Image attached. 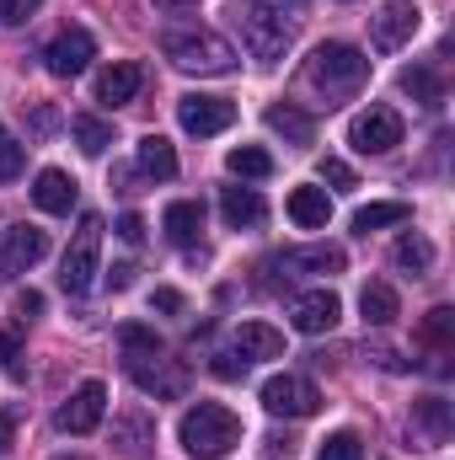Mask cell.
Returning a JSON list of instances; mask_svg holds the SVG:
<instances>
[{
  "label": "cell",
  "mask_w": 455,
  "mask_h": 460,
  "mask_svg": "<svg viewBox=\"0 0 455 460\" xmlns=\"http://www.w3.org/2000/svg\"><path fill=\"white\" fill-rule=\"evenodd\" d=\"M300 81H306V92H317L327 108H338L348 97H359V86L370 81V59H364L353 43H322V49L306 59Z\"/></svg>",
  "instance_id": "6da1fadb"
},
{
  "label": "cell",
  "mask_w": 455,
  "mask_h": 460,
  "mask_svg": "<svg viewBox=\"0 0 455 460\" xmlns=\"http://www.w3.org/2000/svg\"><path fill=\"white\" fill-rule=\"evenodd\" d=\"M226 16H230V27L241 32L246 54H252L257 65H279V59L290 54V43H295V27H290L284 11L268 5V0H236Z\"/></svg>",
  "instance_id": "7a4b0ae2"
},
{
  "label": "cell",
  "mask_w": 455,
  "mask_h": 460,
  "mask_svg": "<svg viewBox=\"0 0 455 460\" xmlns=\"http://www.w3.org/2000/svg\"><path fill=\"white\" fill-rule=\"evenodd\" d=\"M177 439H183V450L193 460H226L241 445V418L230 412L226 402H199V407L183 412Z\"/></svg>",
  "instance_id": "3957f363"
},
{
  "label": "cell",
  "mask_w": 455,
  "mask_h": 460,
  "mask_svg": "<svg viewBox=\"0 0 455 460\" xmlns=\"http://www.w3.org/2000/svg\"><path fill=\"white\" fill-rule=\"evenodd\" d=\"M161 54L183 75H230L236 70V49L210 27H166L161 32Z\"/></svg>",
  "instance_id": "277c9868"
},
{
  "label": "cell",
  "mask_w": 455,
  "mask_h": 460,
  "mask_svg": "<svg viewBox=\"0 0 455 460\" xmlns=\"http://www.w3.org/2000/svg\"><path fill=\"white\" fill-rule=\"evenodd\" d=\"M123 364H129V380H134L145 396H156V402H177V396H188V385H193L188 364H183V358H172L166 348L123 353Z\"/></svg>",
  "instance_id": "5b68a950"
},
{
  "label": "cell",
  "mask_w": 455,
  "mask_h": 460,
  "mask_svg": "<svg viewBox=\"0 0 455 460\" xmlns=\"http://www.w3.org/2000/svg\"><path fill=\"white\" fill-rule=\"evenodd\" d=\"M97 273H103V220L86 215L81 230H76V241H70V252H65L59 289H65V295H86V289L97 284Z\"/></svg>",
  "instance_id": "8992f818"
},
{
  "label": "cell",
  "mask_w": 455,
  "mask_h": 460,
  "mask_svg": "<svg viewBox=\"0 0 455 460\" xmlns=\"http://www.w3.org/2000/svg\"><path fill=\"white\" fill-rule=\"evenodd\" d=\"M92 59H97V38H92L86 27H65V32H54L49 49H43V65H49V75H59V81H76Z\"/></svg>",
  "instance_id": "52a82bcc"
},
{
  "label": "cell",
  "mask_w": 455,
  "mask_h": 460,
  "mask_svg": "<svg viewBox=\"0 0 455 460\" xmlns=\"http://www.w3.org/2000/svg\"><path fill=\"white\" fill-rule=\"evenodd\" d=\"M263 407L273 418H311L322 407V391L306 375H273V380H263Z\"/></svg>",
  "instance_id": "ba28073f"
},
{
  "label": "cell",
  "mask_w": 455,
  "mask_h": 460,
  "mask_svg": "<svg viewBox=\"0 0 455 460\" xmlns=\"http://www.w3.org/2000/svg\"><path fill=\"white\" fill-rule=\"evenodd\" d=\"M424 27V11H418V0H386L375 16H370V38H375V49L380 54H397L402 43H413V32Z\"/></svg>",
  "instance_id": "9c48e42d"
},
{
  "label": "cell",
  "mask_w": 455,
  "mask_h": 460,
  "mask_svg": "<svg viewBox=\"0 0 455 460\" xmlns=\"http://www.w3.org/2000/svg\"><path fill=\"white\" fill-rule=\"evenodd\" d=\"M348 145H353L359 155H386V150H397V145H402V113H397V108H370V113H359L348 123Z\"/></svg>",
  "instance_id": "30bf717a"
},
{
  "label": "cell",
  "mask_w": 455,
  "mask_h": 460,
  "mask_svg": "<svg viewBox=\"0 0 455 460\" xmlns=\"http://www.w3.org/2000/svg\"><path fill=\"white\" fill-rule=\"evenodd\" d=\"M49 252V235L38 226H5L0 230V279H16L27 268H38Z\"/></svg>",
  "instance_id": "8fae6325"
},
{
  "label": "cell",
  "mask_w": 455,
  "mask_h": 460,
  "mask_svg": "<svg viewBox=\"0 0 455 460\" xmlns=\"http://www.w3.org/2000/svg\"><path fill=\"white\" fill-rule=\"evenodd\" d=\"M177 123H183L188 134H199V139L226 134L230 123H236V102H226V97H204V92L177 97Z\"/></svg>",
  "instance_id": "7c38bea8"
},
{
  "label": "cell",
  "mask_w": 455,
  "mask_h": 460,
  "mask_svg": "<svg viewBox=\"0 0 455 460\" xmlns=\"http://www.w3.org/2000/svg\"><path fill=\"white\" fill-rule=\"evenodd\" d=\"M103 412H108V385L103 380H81L76 391H70V402L59 407V429L65 434H92L97 423H103Z\"/></svg>",
  "instance_id": "4fadbf2b"
},
{
  "label": "cell",
  "mask_w": 455,
  "mask_h": 460,
  "mask_svg": "<svg viewBox=\"0 0 455 460\" xmlns=\"http://www.w3.org/2000/svg\"><path fill=\"white\" fill-rule=\"evenodd\" d=\"M338 316H343V300L333 295V289H306V295H295V305H290V327L306 332V338L333 332Z\"/></svg>",
  "instance_id": "5bb4252c"
},
{
  "label": "cell",
  "mask_w": 455,
  "mask_h": 460,
  "mask_svg": "<svg viewBox=\"0 0 455 460\" xmlns=\"http://www.w3.org/2000/svg\"><path fill=\"white\" fill-rule=\"evenodd\" d=\"M32 204H38L43 215H70V209H76V177L59 172V166L38 172V182H32Z\"/></svg>",
  "instance_id": "9a60e30c"
},
{
  "label": "cell",
  "mask_w": 455,
  "mask_h": 460,
  "mask_svg": "<svg viewBox=\"0 0 455 460\" xmlns=\"http://www.w3.org/2000/svg\"><path fill=\"white\" fill-rule=\"evenodd\" d=\"M139 86H145V70H139L134 59H123V65H108V70L97 75V102H108V108H123V102H134V97H139Z\"/></svg>",
  "instance_id": "2e32d148"
},
{
  "label": "cell",
  "mask_w": 455,
  "mask_h": 460,
  "mask_svg": "<svg viewBox=\"0 0 455 460\" xmlns=\"http://www.w3.org/2000/svg\"><path fill=\"white\" fill-rule=\"evenodd\" d=\"M279 268H290V273H343V268H348V252H343L338 241H322V246L284 252Z\"/></svg>",
  "instance_id": "e0dca14e"
},
{
  "label": "cell",
  "mask_w": 455,
  "mask_h": 460,
  "mask_svg": "<svg viewBox=\"0 0 455 460\" xmlns=\"http://www.w3.org/2000/svg\"><path fill=\"white\" fill-rule=\"evenodd\" d=\"M220 215L230 230H257L268 220V204L257 199V188H220Z\"/></svg>",
  "instance_id": "ac0fdd59"
},
{
  "label": "cell",
  "mask_w": 455,
  "mask_h": 460,
  "mask_svg": "<svg viewBox=\"0 0 455 460\" xmlns=\"http://www.w3.org/2000/svg\"><path fill=\"white\" fill-rule=\"evenodd\" d=\"M134 161H139V172L156 177V182H172V177H177V150H172L166 134H145V139L134 145Z\"/></svg>",
  "instance_id": "d6986e66"
},
{
  "label": "cell",
  "mask_w": 455,
  "mask_h": 460,
  "mask_svg": "<svg viewBox=\"0 0 455 460\" xmlns=\"http://www.w3.org/2000/svg\"><path fill=\"white\" fill-rule=\"evenodd\" d=\"M236 353L241 358H284V332H273L268 322H241L236 327Z\"/></svg>",
  "instance_id": "ffe728a7"
},
{
  "label": "cell",
  "mask_w": 455,
  "mask_h": 460,
  "mask_svg": "<svg viewBox=\"0 0 455 460\" xmlns=\"http://www.w3.org/2000/svg\"><path fill=\"white\" fill-rule=\"evenodd\" d=\"M290 220L300 230H322L333 220V199H327V188H295L290 193Z\"/></svg>",
  "instance_id": "44dd1931"
},
{
  "label": "cell",
  "mask_w": 455,
  "mask_h": 460,
  "mask_svg": "<svg viewBox=\"0 0 455 460\" xmlns=\"http://www.w3.org/2000/svg\"><path fill=\"white\" fill-rule=\"evenodd\" d=\"M161 226H166V241H172V246H193L199 230H204V209H199L193 199H177V204H166Z\"/></svg>",
  "instance_id": "7402d4cb"
},
{
  "label": "cell",
  "mask_w": 455,
  "mask_h": 460,
  "mask_svg": "<svg viewBox=\"0 0 455 460\" xmlns=\"http://www.w3.org/2000/svg\"><path fill=\"white\" fill-rule=\"evenodd\" d=\"M359 311H364V322H370V327H391L402 305H397V289H391L386 279H370V284L359 289Z\"/></svg>",
  "instance_id": "603a6c76"
},
{
  "label": "cell",
  "mask_w": 455,
  "mask_h": 460,
  "mask_svg": "<svg viewBox=\"0 0 455 460\" xmlns=\"http://www.w3.org/2000/svg\"><path fill=\"white\" fill-rule=\"evenodd\" d=\"M113 445L123 450V456L150 450V445H156V423H150L145 412H123V418H113Z\"/></svg>",
  "instance_id": "cb8c5ba5"
},
{
  "label": "cell",
  "mask_w": 455,
  "mask_h": 460,
  "mask_svg": "<svg viewBox=\"0 0 455 460\" xmlns=\"http://www.w3.org/2000/svg\"><path fill=\"white\" fill-rule=\"evenodd\" d=\"M397 86H402L413 102H424V108H440V102H445V86H440V75H434L429 65H407V70L397 75Z\"/></svg>",
  "instance_id": "d4e9b609"
},
{
  "label": "cell",
  "mask_w": 455,
  "mask_h": 460,
  "mask_svg": "<svg viewBox=\"0 0 455 460\" xmlns=\"http://www.w3.org/2000/svg\"><path fill=\"white\" fill-rule=\"evenodd\" d=\"M407 220H413V209H407L402 199H391V204H364V209L353 215V230H359V235H370V230L407 226Z\"/></svg>",
  "instance_id": "484cf974"
},
{
  "label": "cell",
  "mask_w": 455,
  "mask_h": 460,
  "mask_svg": "<svg viewBox=\"0 0 455 460\" xmlns=\"http://www.w3.org/2000/svg\"><path fill=\"white\" fill-rule=\"evenodd\" d=\"M230 177H246V182H263V177H273V155L268 150H257V145H236L226 155Z\"/></svg>",
  "instance_id": "4316f807"
},
{
  "label": "cell",
  "mask_w": 455,
  "mask_h": 460,
  "mask_svg": "<svg viewBox=\"0 0 455 460\" xmlns=\"http://www.w3.org/2000/svg\"><path fill=\"white\" fill-rule=\"evenodd\" d=\"M391 257H397V268H402V273H413V279H424V273L434 268V246H429L424 235H413V230L397 241V252H391Z\"/></svg>",
  "instance_id": "83f0119b"
},
{
  "label": "cell",
  "mask_w": 455,
  "mask_h": 460,
  "mask_svg": "<svg viewBox=\"0 0 455 460\" xmlns=\"http://www.w3.org/2000/svg\"><path fill=\"white\" fill-rule=\"evenodd\" d=\"M268 128L284 134L290 145H311V134H317V123L300 113V108H290V102H284V108H268Z\"/></svg>",
  "instance_id": "f1b7e54d"
},
{
  "label": "cell",
  "mask_w": 455,
  "mask_h": 460,
  "mask_svg": "<svg viewBox=\"0 0 455 460\" xmlns=\"http://www.w3.org/2000/svg\"><path fill=\"white\" fill-rule=\"evenodd\" d=\"M413 418L429 429V439H434V445H445V439H451V402L424 396V402H413Z\"/></svg>",
  "instance_id": "f546056e"
},
{
  "label": "cell",
  "mask_w": 455,
  "mask_h": 460,
  "mask_svg": "<svg viewBox=\"0 0 455 460\" xmlns=\"http://www.w3.org/2000/svg\"><path fill=\"white\" fill-rule=\"evenodd\" d=\"M70 128H76V145H81L86 155H103V150L113 145V128H108L103 118H92V113H81L76 123H70Z\"/></svg>",
  "instance_id": "4dcf8cb0"
},
{
  "label": "cell",
  "mask_w": 455,
  "mask_h": 460,
  "mask_svg": "<svg viewBox=\"0 0 455 460\" xmlns=\"http://www.w3.org/2000/svg\"><path fill=\"white\" fill-rule=\"evenodd\" d=\"M317 460H364V439H359L353 429H338V434H327V439H322Z\"/></svg>",
  "instance_id": "1f68e13d"
},
{
  "label": "cell",
  "mask_w": 455,
  "mask_h": 460,
  "mask_svg": "<svg viewBox=\"0 0 455 460\" xmlns=\"http://www.w3.org/2000/svg\"><path fill=\"white\" fill-rule=\"evenodd\" d=\"M22 166H27V150H22V145H16V134L0 123V188H5V182H16V177H22Z\"/></svg>",
  "instance_id": "d6a6232c"
},
{
  "label": "cell",
  "mask_w": 455,
  "mask_h": 460,
  "mask_svg": "<svg viewBox=\"0 0 455 460\" xmlns=\"http://www.w3.org/2000/svg\"><path fill=\"white\" fill-rule=\"evenodd\" d=\"M317 177H322V182H333L338 193H348V188H359V182H353V166H348V161H338V155H322Z\"/></svg>",
  "instance_id": "836d02e7"
},
{
  "label": "cell",
  "mask_w": 455,
  "mask_h": 460,
  "mask_svg": "<svg viewBox=\"0 0 455 460\" xmlns=\"http://www.w3.org/2000/svg\"><path fill=\"white\" fill-rule=\"evenodd\" d=\"M118 343H123V353H150V348H161L150 327H134V322H129V327L118 332Z\"/></svg>",
  "instance_id": "e575fe53"
},
{
  "label": "cell",
  "mask_w": 455,
  "mask_h": 460,
  "mask_svg": "<svg viewBox=\"0 0 455 460\" xmlns=\"http://www.w3.org/2000/svg\"><path fill=\"white\" fill-rule=\"evenodd\" d=\"M451 327H455V311H451V305H434V311H429V322H424V332H429L434 343H445V338H451Z\"/></svg>",
  "instance_id": "d590c367"
},
{
  "label": "cell",
  "mask_w": 455,
  "mask_h": 460,
  "mask_svg": "<svg viewBox=\"0 0 455 460\" xmlns=\"http://www.w3.org/2000/svg\"><path fill=\"white\" fill-rule=\"evenodd\" d=\"M38 5H43V0H0V22H5V27H22Z\"/></svg>",
  "instance_id": "8d00e7d4"
},
{
  "label": "cell",
  "mask_w": 455,
  "mask_h": 460,
  "mask_svg": "<svg viewBox=\"0 0 455 460\" xmlns=\"http://www.w3.org/2000/svg\"><path fill=\"white\" fill-rule=\"evenodd\" d=\"M210 369H215L220 380H241V375H246V358L230 348V353H215V364H210Z\"/></svg>",
  "instance_id": "74e56055"
},
{
  "label": "cell",
  "mask_w": 455,
  "mask_h": 460,
  "mask_svg": "<svg viewBox=\"0 0 455 460\" xmlns=\"http://www.w3.org/2000/svg\"><path fill=\"white\" fill-rule=\"evenodd\" d=\"M118 235H123L129 246H139V241H145V220H139V215H123V220H118Z\"/></svg>",
  "instance_id": "f35d334b"
},
{
  "label": "cell",
  "mask_w": 455,
  "mask_h": 460,
  "mask_svg": "<svg viewBox=\"0 0 455 460\" xmlns=\"http://www.w3.org/2000/svg\"><path fill=\"white\" fill-rule=\"evenodd\" d=\"M0 369H5V375H22V364H16V338H0Z\"/></svg>",
  "instance_id": "ab89813d"
},
{
  "label": "cell",
  "mask_w": 455,
  "mask_h": 460,
  "mask_svg": "<svg viewBox=\"0 0 455 460\" xmlns=\"http://www.w3.org/2000/svg\"><path fill=\"white\" fill-rule=\"evenodd\" d=\"M150 305H156V311H183V295H177V289H156Z\"/></svg>",
  "instance_id": "60d3db41"
},
{
  "label": "cell",
  "mask_w": 455,
  "mask_h": 460,
  "mask_svg": "<svg viewBox=\"0 0 455 460\" xmlns=\"http://www.w3.org/2000/svg\"><path fill=\"white\" fill-rule=\"evenodd\" d=\"M16 445V412H0V456Z\"/></svg>",
  "instance_id": "b9f144b4"
},
{
  "label": "cell",
  "mask_w": 455,
  "mask_h": 460,
  "mask_svg": "<svg viewBox=\"0 0 455 460\" xmlns=\"http://www.w3.org/2000/svg\"><path fill=\"white\" fill-rule=\"evenodd\" d=\"M38 311H43V295H32V289L16 295V316H38Z\"/></svg>",
  "instance_id": "7bdbcfd3"
},
{
  "label": "cell",
  "mask_w": 455,
  "mask_h": 460,
  "mask_svg": "<svg viewBox=\"0 0 455 460\" xmlns=\"http://www.w3.org/2000/svg\"><path fill=\"white\" fill-rule=\"evenodd\" d=\"M108 284H113V289H129V284H134V262H118L113 273H108Z\"/></svg>",
  "instance_id": "ee69618b"
},
{
  "label": "cell",
  "mask_w": 455,
  "mask_h": 460,
  "mask_svg": "<svg viewBox=\"0 0 455 460\" xmlns=\"http://www.w3.org/2000/svg\"><path fill=\"white\" fill-rule=\"evenodd\" d=\"M161 11H183V5H199V0H156Z\"/></svg>",
  "instance_id": "f6af8a7d"
},
{
  "label": "cell",
  "mask_w": 455,
  "mask_h": 460,
  "mask_svg": "<svg viewBox=\"0 0 455 460\" xmlns=\"http://www.w3.org/2000/svg\"><path fill=\"white\" fill-rule=\"evenodd\" d=\"M54 460H86V456H54Z\"/></svg>",
  "instance_id": "bcb514c9"
}]
</instances>
